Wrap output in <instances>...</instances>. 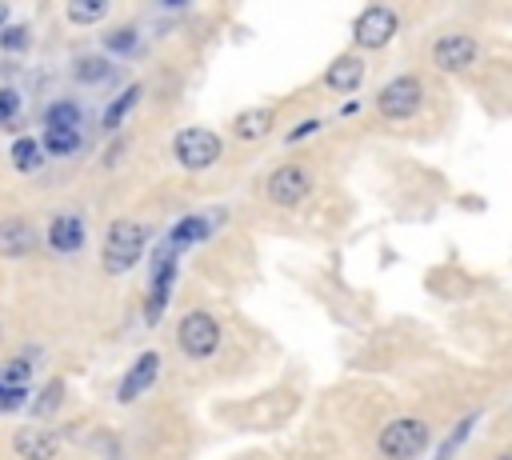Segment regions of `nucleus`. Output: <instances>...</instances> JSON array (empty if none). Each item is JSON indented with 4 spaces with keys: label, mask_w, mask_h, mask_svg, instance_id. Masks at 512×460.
Returning <instances> with one entry per match:
<instances>
[{
    "label": "nucleus",
    "mask_w": 512,
    "mask_h": 460,
    "mask_svg": "<svg viewBox=\"0 0 512 460\" xmlns=\"http://www.w3.org/2000/svg\"><path fill=\"white\" fill-rule=\"evenodd\" d=\"M428 440H432V428L420 416H396L380 428L376 452L384 460H420L428 452Z\"/></svg>",
    "instance_id": "nucleus-1"
},
{
    "label": "nucleus",
    "mask_w": 512,
    "mask_h": 460,
    "mask_svg": "<svg viewBox=\"0 0 512 460\" xmlns=\"http://www.w3.org/2000/svg\"><path fill=\"white\" fill-rule=\"evenodd\" d=\"M272 120H276L272 108H244L240 116H232V136H240V140H260V136H268Z\"/></svg>",
    "instance_id": "nucleus-17"
},
{
    "label": "nucleus",
    "mask_w": 512,
    "mask_h": 460,
    "mask_svg": "<svg viewBox=\"0 0 512 460\" xmlns=\"http://www.w3.org/2000/svg\"><path fill=\"white\" fill-rule=\"evenodd\" d=\"M220 220H224V208H208V212H188V216H180L172 228H168V236H164V244L168 248H192V244H200V240H208L216 228H220Z\"/></svg>",
    "instance_id": "nucleus-10"
},
{
    "label": "nucleus",
    "mask_w": 512,
    "mask_h": 460,
    "mask_svg": "<svg viewBox=\"0 0 512 460\" xmlns=\"http://www.w3.org/2000/svg\"><path fill=\"white\" fill-rule=\"evenodd\" d=\"M12 448L20 460H56L64 440L56 428H44V424H20L12 432Z\"/></svg>",
    "instance_id": "nucleus-11"
},
{
    "label": "nucleus",
    "mask_w": 512,
    "mask_h": 460,
    "mask_svg": "<svg viewBox=\"0 0 512 460\" xmlns=\"http://www.w3.org/2000/svg\"><path fill=\"white\" fill-rule=\"evenodd\" d=\"M4 28H8V8L0 4V32H4Z\"/></svg>",
    "instance_id": "nucleus-31"
},
{
    "label": "nucleus",
    "mask_w": 512,
    "mask_h": 460,
    "mask_svg": "<svg viewBox=\"0 0 512 460\" xmlns=\"http://www.w3.org/2000/svg\"><path fill=\"white\" fill-rule=\"evenodd\" d=\"M20 112V92L16 88H0V124H12Z\"/></svg>",
    "instance_id": "nucleus-27"
},
{
    "label": "nucleus",
    "mask_w": 512,
    "mask_h": 460,
    "mask_svg": "<svg viewBox=\"0 0 512 460\" xmlns=\"http://www.w3.org/2000/svg\"><path fill=\"white\" fill-rule=\"evenodd\" d=\"M156 376H160V352H140L136 356V364L124 372V380H120V388H116V400L120 404H128V400H136L140 392H148L152 384H156Z\"/></svg>",
    "instance_id": "nucleus-12"
},
{
    "label": "nucleus",
    "mask_w": 512,
    "mask_h": 460,
    "mask_svg": "<svg viewBox=\"0 0 512 460\" xmlns=\"http://www.w3.org/2000/svg\"><path fill=\"white\" fill-rule=\"evenodd\" d=\"M324 84H328L332 92H356V88L364 84V60H360L356 52L336 56V60L328 64V72H324Z\"/></svg>",
    "instance_id": "nucleus-14"
},
{
    "label": "nucleus",
    "mask_w": 512,
    "mask_h": 460,
    "mask_svg": "<svg viewBox=\"0 0 512 460\" xmlns=\"http://www.w3.org/2000/svg\"><path fill=\"white\" fill-rule=\"evenodd\" d=\"M48 248L60 256H72L84 248V220L76 212H60L48 220Z\"/></svg>",
    "instance_id": "nucleus-13"
},
{
    "label": "nucleus",
    "mask_w": 512,
    "mask_h": 460,
    "mask_svg": "<svg viewBox=\"0 0 512 460\" xmlns=\"http://www.w3.org/2000/svg\"><path fill=\"white\" fill-rule=\"evenodd\" d=\"M60 404H64V380H48V384L28 400V416H32V420H48V416L60 412Z\"/></svg>",
    "instance_id": "nucleus-19"
},
{
    "label": "nucleus",
    "mask_w": 512,
    "mask_h": 460,
    "mask_svg": "<svg viewBox=\"0 0 512 460\" xmlns=\"http://www.w3.org/2000/svg\"><path fill=\"white\" fill-rule=\"evenodd\" d=\"M508 416H512V412H508Z\"/></svg>",
    "instance_id": "nucleus-32"
},
{
    "label": "nucleus",
    "mask_w": 512,
    "mask_h": 460,
    "mask_svg": "<svg viewBox=\"0 0 512 460\" xmlns=\"http://www.w3.org/2000/svg\"><path fill=\"white\" fill-rule=\"evenodd\" d=\"M36 248V228L28 220H0V252L4 256H28Z\"/></svg>",
    "instance_id": "nucleus-15"
},
{
    "label": "nucleus",
    "mask_w": 512,
    "mask_h": 460,
    "mask_svg": "<svg viewBox=\"0 0 512 460\" xmlns=\"http://www.w3.org/2000/svg\"><path fill=\"white\" fill-rule=\"evenodd\" d=\"M148 244V224L140 220H112L104 232V272L108 276H124Z\"/></svg>",
    "instance_id": "nucleus-2"
},
{
    "label": "nucleus",
    "mask_w": 512,
    "mask_h": 460,
    "mask_svg": "<svg viewBox=\"0 0 512 460\" xmlns=\"http://www.w3.org/2000/svg\"><path fill=\"white\" fill-rule=\"evenodd\" d=\"M372 104H376V112L384 120H412L424 108V80L416 72H400L388 84H380Z\"/></svg>",
    "instance_id": "nucleus-3"
},
{
    "label": "nucleus",
    "mask_w": 512,
    "mask_h": 460,
    "mask_svg": "<svg viewBox=\"0 0 512 460\" xmlns=\"http://www.w3.org/2000/svg\"><path fill=\"white\" fill-rule=\"evenodd\" d=\"M40 144H44L48 156H72L80 148V132H48L44 128V140Z\"/></svg>",
    "instance_id": "nucleus-23"
},
{
    "label": "nucleus",
    "mask_w": 512,
    "mask_h": 460,
    "mask_svg": "<svg viewBox=\"0 0 512 460\" xmlns=\"http://www.w3.org/2000/svg\"><path fill=\"white\" fill-rule=\"evenodd\" d=\"M100 40H104V48H108V52H116V56L136 52V28H108Z\"/></svg>",
    "instance_id": "nucleus-25"
},
{
    "label": "nucleus",
    "mask_w": 512,
    "mask_h": 460,
    "mask_svg": "<svg viewBox=\"0 0 512 460\" xmlns=\"http://www.w3.org/2000/svg\"><path fill=\"white\" fill-rule=\"evenodd\" d=\"M320 128V120H304V124H296L292 132H288V140H304V136H312Z\"/></svg>",
    "instance_id": "nucleus-29"
},
{
    "label": "nucleus",
    "mask_w": 512,
    "mask_h": 460,
    "mask_svg": "<svg viewBox=\"0 0 512 460\" xmlns=\"http://www.w3.org/2000/svg\"><path fill=\"white\" fill-rule=\"evenodd\" d=\"M428 60L436 72H448V76H460L468 72L476 60H480V40L464 28H452V32H440L432 44H428Z\"/></svg>",
    "instance_id": "nucleus-4"
},
{
    "label": "nucleus",
    "mask_w": 512,
    "mask_h": 460,
    "mask_svg": "<svg viewBox=\"0 0 512 460\" xmlns=\"http://www.w3.org/2000/svg\"><path fill=\"white\" fill-rule=\"evenodd\" d=\"M140 92H144L140 84H128V92H120V96H116V100H112V104L104 108V116H100V124H104L108 132H116V128L124 124V116H128V112L136 108V100H140Z\"/></svg>",
    "instance_id": "nucleus-21"
},
{
    "label": "nucleus",
    "mask_w": 512,
    "mask_h": 460,
    "mask_svg": "<svg viewBox=\"0 0 512 460\" xmlns=\"http://www.w3.org/2000/svg\"><path fill=\"white\" fill-rule=\"evenodd\" d=\"M28 400V388H0V412H16Z\"/></svg>",
    "instance_id": "nucleus-28"
},
{
    "label": "nucleus",
    "mask_w": 512,
    "mask_h": 460,
    "mask_svg": "<svg viewBox=\"0 0 512 460\" xmlns=\"http://www.w3.org/2000/svg\"><path fill=\"white\" fill-rule=\"evenodd\" d=\"M176 344L188 360H208L216 348H220V320L204 308L196 312H184L180 328H176Z\"/></svg>",
    "instance_id": "nucleus-5"
},
{
    "label": "nucleus",
    "mask_w": 512,
    "mask_h": 460,
    "mask_svg": "<svg viewBox=\"0 0 512 460\" xmlns=\"http://www.w3.org/2000/svg\"><path fill=\"white\" fill-rule=\"evenodd\" d=\"M112 72H116V64H112L108 56H96V52H84V56H76V64H72V76H76L80 84H104V80H112Z\"/></svg>",
    "instance_id": "nucleus-18"
},
{
    "label": "nucleus",
    "mask_w": 512,
    "mask_h": 460,
    "mask_svg": "<svg viewBox=\"0 0 512 460\" xmlns=\"http://www.w3.org/2000/svg\"><path fill=\"white\" fill-rule=\"evenodd\" d=\"M312 184H316V180H312V172H308L304 164H280V168L268 172V180H264V196H268L276 208H296V204L308 200Z\"/></svg>",
    "instance_id": "nucleus-7"
},
{
    "label": "nucleus",
    "mask_w": 512,
    "mask_h": 460,
    "mask_svg": "<svg viewBox=\"0 0 512 460\" xmlns=\"http://www.w3.org/2000/svg\"><path fill=\"white\" fill-rule=\"evenodd\" d=\"M396 32H400L396 8H388V4H368V8L356 16V24H352V44H356V48H384Z\"/></svg>",
    "instance_id": "nucleus-8"
},
{
    "label": "nucleus",
    "mask_w": 512,
    "mask_h": 460,
    "mask_svg": "<svg viewBox=\"0 0 512 460\" xmlns=\"http://www.w3.org/2000/svg\"><path fill=\"white\" fill-rule=\"evenodd\" d=\"M172 280H176V248L160 244L156 248V264H152V288H148V300H144V320L156 324L168 308V296H172Z\"/></svg>",
    "instance_id": "nucleus-9"
},
{
    "label": "nucleus",
    "mask_w": 512,
    "mask_h": 460,
    "mask_svg": "<svg viewBox=\"0 0 512 460\" xmlns=\"http://www.w3.org/2000/svg\"><path fill=\"white\" fill-rule=\"evenodd\" d=\"M44 128H48V132H80V104H76V100H56V104H48Z\"/></svg>",
    "instance_id": "nucleus-20"
},
{
    "label": "nucleus",
    "mask_w": 512,
    "mask_h": 460,
    "mask_svg": "<svg viewBox=\"0 0 512 460\" xmlns=\"http://www.w3.org/2000/svg\"><path fill=\"white\" fill-rule=\"evenodd\" d=\"M28 40H32V36H28V28H24V24H8V28L0 32V48H4V52H24V48H28Z\"/></svg>",
    "instance_id": "nucleus-26"
},
{
    "label": "nucleus",
    "mask_w": 512,
    "mask_h": 460,
    "mask_svg": "<svg viewBox=\"0 0 512 460\" xmlns=\"http://www.w3.org/2000/svg\"><path fill=\"white\" fill-rule=\"evenodd\" d=\"M64 16H68L72 24H96V20H104V16H108V4H104V0H88V4H68V8H64Z\"/></svg>",
    "instance_id": "nucleus-24"
},
{
    "label": "nucleus",
    "mask_w": 512,
    "mask_h": 460,
    "mask_svg": "<svg viewBox=\"0 0 512 460\" xmlns=\"http://www.w3.org/2000/svg\"><path fill=\"white\" fill-rule=\"evenodd\" d=\"M488 460H512V444H504V448H496Z\"/></svg>",
    "instance_id": "nucleus-30"
},
{
    "label": "nucleus",
    "mask_w": 512,
    "mask_h": 460,
    "mask_svg": "<svg viewBox=\"0 0 512 460\" xmlns=\"http://www.w3.org/2000/svg\"><path fill=\"white\" fill-rule=\"evenodd\" d=\"M220 152H224V144H220V136H216L212 128H180V132L172 136V156H176L188 172L212 168V164L220 160Z\"/></svg>",
    "instance_id": "nucleus-6"
},
{
    "label": "nucleus",
    "mask_w": 512,
    "mask_h": 460,
    "mask_svg": "<svg viewBox=\"0 0 512 460\" xmlns=\"http://www.w3.org/2000/svg\"><path fill=\"white\" fill-rule=\"evenodd\" d=\"M36 348H20L16 356L0 360V388H28L32 372H36Z\"/></svg>",
    "instance_id": "nucleus-16"
},
{
    "label": "nucleus",
    "mask_w": 512,
    "mask_h": 460,
    "mask_svg": "<svg viewBox=\"0 0 512 460\" xmlns=\"http://www.w3.org/2000/svg\"><path fill=\"white\" fill-rule=\"evenodd\" d=\"M8 156H12L16 172H36V168L44 164V156H48V152H44V144H40V140H32V136H20V140L12 144V152H8Z\"/></svg>",
    "instance_id": "nucleus-22"
}]
</instances>
